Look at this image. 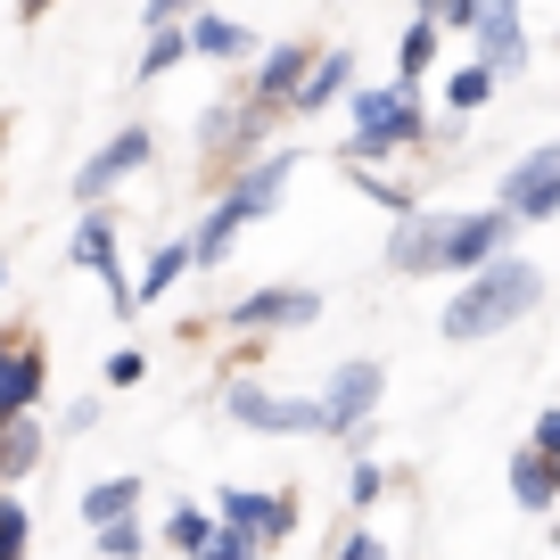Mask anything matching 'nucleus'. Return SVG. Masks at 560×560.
I'll return each mask as SVG.
<instances>
[{
	"mask_svg": "<svg viewBox=\"0 0 560 560\" xmlns=\"http://www.w3.org/2000/svg\"><path fill=\"white\" fill-rule=\"evenodd\" d=\"M536 298H544V272L536 264H520V256H487L470 272V289H462L454 305H445V338H494V330H511L520 314H536Z\"/></svg>",
	"mask_w": 560,
	"mask_h": 560,
	"instance_id": "nucleus-1",
	"label": "nucleus"
},
{
	"mask_svg": "<svg viewBox=\"0 0 560 560\" xmlns=\"http://www.w3.org/2000/svg\"><path fill=\"white\" fill-rule=\"evenodd\" d=\"M404 140H420V107L404 83L387 91H354V140H347V165H371V158H396Z\"/></svg>",
	"mask_w": 560,
	"mask_h": 560,
	"instance_id": "nucleus-2",
	"label": "nucleus"
},
{
	"mask_svg": "<svg viewBox=\"0 0 560 560\" xmlns=\"http://www.w3.org/2000/svg\"><path fill=\"white\" fill-rule=\"evenodd\" d=\"M511 231H520V214L511 207H487V214H462V223L438 231V256H429V272H478L487 256H503Z\"/></svg>",
	"mask_w": 560,
	"mask_h": 560,
	"instance_id": "nucleus-3",
	"label": "nucleus"
},
{
	"mask_svg": "<svg viewBox=\"0 0 560 560\" xmlns=\"http://www.w3.org/2000/svg\"><path fill=\"white\" fill-rule=\"evenodd\" d=\"M231 420L264 429V438H322V404L314 396H264V387H231Z\"/></svg>",
	"mask_w": 560,
	"mask_h": 560,
	"instance_id": "nucleus-4",
	"label": "nucleus"
},
{
	"mask_svg": "<svg viewBox=\"0 0 560 560\" xmlns=\"http://www.w3.org/2000/svg\"><path fill=\"white\" fill-rule=\"evenodd\" d=\"M503 207L520 214V223H544V214L560 207V149H552V140H544L536 158H520V165L503 174Z\"/></svg>",
	"mask_w": 560,
	"mask_h": 560,
	"instance_id": "nucleus-5",
	"label": "nucleus"
},
{
	"mask_svg": "<svg viewBox=\"0 0 560 560\" xmlns=\"http://www.w3.org/2000/svg\"><path fill=\"white\" fill-rule=\"evenodd\" d=\"M380 387H387V371H380V363H338L330 396H314V404H322V438H347L354 420L380 404Z\"/></svg>",
	"mask_w": 560,
	"mask_h": 560,
	"instance_id": "nucleus-6",
	"label": "nucleus"
},
{
	"mask_svg": "<svg viewBox=\"0 0 560 560\" xmlns=\"http://www.w3.org/2000/svg\"><path fill=\"white\" fill-rule=\"evenodd\" d=\"M322 298L314 289H256V298L231 305V330H298V322H314Z\"/></svg>",
	"mask_w": 560,
	"mask_h": 560,
	"instance_id": "nucleus-7",
	"label": "nucleus"
},
{
	"mask_svg": "<svg viewBox=\"0 0 560 560\" xmlns=\"http://www.w3.org/2000/svg\"><path fill=\"white\" fill-rule=\"evenodd\" d=\"M149 149H158V132H140V124H132V132H116V140L100 149V158H91L83 174H74V198H100V190H116L124 174H140V165H149Z\"/></svg>",
	"mask_w": 560,
	"mask_h": 560,
	"instance_id": "nucleus-8",
	"label": "nucleus"
},
{
	"mask_svg": "<svg viewBox=\"0 0 560 560\" xmlns=\"http://www.w3.org/2000/svg\"><path fill=\"white\" fill-rule=\"evenodd\" d=\"M289 494H247V487H223V527L231 536H247V544H272V536H289Z\"/></svg>",
	"mask_w": 560,
	"mask_h": 560,
	"instance_id": "nucleus-9",
	"label": "nucleus"
},
{
	"mask_svg": "<svg viewBox=\"0 0 560 560\" xmlns=\"http://www.w3.org/2000/svg\"><path fill=\"white\" fill-rule=\"evenodd\" d=\"M74 264H83V272H100V289L124 305V314H132V289H124V272H116V223H107L100 207L74 223Z\"/></svg>",
	"mask_w": 560,
	"mask_h": 560,
	"instance_id": "nucleus-10",
	"label": "nucleus"
},
{
	"mask_svg": "<svg viewBox=\"0 0 560 560\" xmlns=\"http://www.w3.org/2000/svg\"><path fill=\"white\" fill-rule=\"evenodd\" d=\"M347 83H354V58L347 50H330V58H305V74H298V116H314V107H330V100H347Z\"/></svg>",
	"mask_w": 560,
	"mask_h": 560,
	"instance_id": "nucleus-11",
	"label": "nucleus"
},
{
	"mask_svg": "<svg viewBox=\"0 0 560 560\" xmlns=\"http://www.w3.org/2000/svg\"><path fill=\"white\" fill-rule=\"evenodd\" d=\"M42 380H50L42 347H9V363H0V412H34V404H42Z\"/></svg>",
	"mask_w": 560,
	"mask_h": 560,
	"instance_id": "nucleus-12",
	"label": "nucleus"
},
{
	"mask_svg": "<svg viewBox=\"0 0 560 560\" xmlns=\"http://www.w3.org/2000/svg\"><path fill=\"white\" fill-rule=\"evenodd\" d=\"M438 231H445V214H420V207H404L396 247H387V264H396V272H429V256H438Z\"/></svg>",
	"mask_w": 560,
	"mask_h": 560,
	"instance_id": "nucleus-13",
	"label": "nucleus"
},
{
	"mask_svg": "<svg viewBox=\"0 0 560 560\" xmlns=\"http://www.w3.org/2000/svg\"><path fill=\"white\" fill-rule=\"evenodd\" d=\"M289 165H298V158H289V149H280V158H264L256 174L240 182V190H223V207L240 214V223H256V214H264V207H272V198H280V182H289Z\"/></svg>",
	"mask_w": 560,
	"mask_h": 560,
	"instance_id": "nucleus-14",
	"label": "nucleus"
},
{
	"mask_svg": "<svg viewBox=\"0 0 560 560\" xmlns=\"http://www.w3.org/2000/svg\"><path fill=\"white\" fill-rule=\"evenodd\" d=\"M42 462V420L34 412H0V478H25Z\"/></svg>",
	"mask_w": 560,
	"mask_h": 560,
	"instance_id": "nucleus-15",
	"label": "nucleus"
},
{
	"mask_svg": "<svg viewBox=\"0 0 560 560\" xmlns=\"http://www.w3.org/2000/svg\"><path fill=\"white\" fill-rule=\"evenodd\" d=\"M511 494H520V511H552V494H560L552 454H536V445H527V454L511 462Z\"/></svg>",
	"mask_w": 560,
	"mask_h": 560,
	"instance_id": "nucleus-16",
	"label": "nucleus"
},
{
	"mask_svg": "<svg viewBox=\"0 0 560 560\" xmlns=\"http://www.w3.org/2000/svg\"><path fill=\"white\" fill-rule=\"evenodd\" d=\"M305 58H314V50H298V42H280V50L264 58V74H256V100H264V107H280V100H289V91H298Z\"/></svg>",
	"mask_w": 560,
	"mask_h": 560,
	"instance_id": "nucleus-17",
	"label": "nucleus"
},
{
	"mask_svg": "<svg viewBox=\"0 0 560 560\" xmlns=\"http://www.w3.org/2000/svg\"><path fill=\"white\" fill-rule=\"evenodd\" d=\"M190 272V240H165L158 256H149V280H140L132 289V305H149V298H165V289H174V280Z\"/></svg>",
	"mask_w": 560,
	"mask_h": 560,
	"instance_id": "nucleus-18",
	"label": "nucleus"
},
{
	"mask_svg": "<svg viewBox=\"0 0 560 560\" xmlns=\"http://www.w3.org/2000/svg\"><path fill=\"white\" fill-rule=\"evenodd\" d=\"M182 42H190L198 58H240V50H247V25H231V18H198Z\"/></svg>",
	"mask_w": 560,
	"mask_h": 560,
	"instance_id": "nucleus-19",
	"label": "nucleus"
},
{
	"mask_svg": "<svg viewBox=\"0 0 560 560\" xmlns=\"http://www.w3.org/2000/svg\"><path fill=\"white\" fill-rule=\"evenodd\" d=\"M91 527H100V552H107V560H140V552H149V527H140L132 511H116V520H91Z\"/></svg>",
	"mask_w": 560,
	"mask_h": 560,
	"instance_id": "nucleus-20",
	"label": "nucleus"
},
{
	"mask_svg": "<svg viewBox=\"0 0 560 560\" xmlns=\"http://www.w3.org/2000/svg\"><path fill=\"white\" fill-rule=\"evenodd\" d=\"M182 58H190V42H182V25H149V58H140V83H158V74H174Z\"/></svg>",
	"mask_w": 560,
	"mask_h": 560,
	"instance_id": "nucleus-21",
	"label": "nucleus"
},
{
	"mask_svg": "<svg viewBox=\"0 0 560 560\" xmlns=\"http://www.w3.org/2000/svg\"><path fill=\"white\" fill-rule=\"evenodd\" d=\"M429 50H438V18H420L412 34H404V50H396V83H404V91L429 74Z\"/></svg>",
	"mask_w": 560,
	"mask_h": 560,
	"instance_id": "nucleus-22",
	"label": "nucleus"
},
{
	"mask_svg": "<svg viewBox=\"0 0 560 560\" xmlns=\"http://www.w3.org/2000/svg\"><path fill=\"white\" fill-rule=\"evenodd\" d=\"M140 503V478H100V487H83V520H116V511Z\"/></svg>",
	"mask_w": 560,
	"mask_h": 560,
	"instance_id": "nucleus-23",
	"label": "nucleus"
},
{
	"mask_svg": "<svg viewBox=\"0 0 560 560\" xmlns=\"http://www.w3.org/2000/svg\"><path fill=\"white\" fill-rule=\"evenodd\" d=\"M165 544H174V552H207V544H214V520H207V511H174V520H165Z\"/></svg>",
	"mask_w": 560,
	"mask_h": 560,
	"instance_id": "nucleus-24",
	"label": "nucleus"
},
{
	"mask_svg": "<svg viewBox=\"0 0 560 560\" xmlns=\"http://www.w3.org/2000/svg\"><path fill=\"white\" fill-rule=\"evenodd\" d=\"M487 91H494L487 67H462L454 83H445V100H454V116H470V107H487Z\"/></svg>",
	"mask_w": 560,
	"mask_h": 560,
	"instance_id": "nucleus-25",
	"label": "nucleus"
},
{
	"mask_svg": "<svg viewBox=\"0 0 560 560\" xmlns=\"http://www.w3.org/2000/svg\"><path fill=\"white\" fill-rule=\"evenodd\" d=\"M380 487H387V470H380V462H354V470H347V503H354V511H363V503H380Z\"/></svg>",
	"mask_w": 560,
	"mask_h": 560,
	"instance_id": "nucleus-26",
	"label": "nucleus"
},
{
	"mask_svg": "<svg viewBox=\"0 0 560 560\" xmlns=\"http://www.w3.org/2000/svg\"><path fill=\"white\" fill-rule=\"evenodd\" d=\"M527 445H536V454H560V412H536V438Z\"/></svg>",
	"mask_w": 560,
	"mask_h": 560,
	"instance_id": "nucleus-27",
	"label": "nucleus"
},
{
	"mask_svg": "<svg viewBox=\"0 0 560 560\" xmlns=\"http://www.w3.org/2000/svg\"><path fill=\"white\" fill-rule=\"evenodd\" d=\"M338 560H387V544L380 536H347V544H338Z\"/></svg>",
	"mask_w": 560,
	"mask_h": 560,
	"instance_id": "nucleus-28",
	"label": "nucleus"
},
{
	"mask_svg": "<svg viewBox=\"0 0 560 560\" xmlns=\"http://www.w3.org/2000/svg\"><path fill=\"white\" fill-rule=\"evenodd\" d=\"M182 9H190V0H149V9H140V18H149V25H174Z\"/></svg>",
	"mask_w": 560,
	"mask_h": 560,
	"instance_id": "nucleus-29",
	"label": "nucleus"
},
{
	"mask_svg": "<svg viewBox=\"0 0 560 560\" xmlns=\"http://www.w3.org/2000/svg\"><path fill=\"white\" fill-rule=\"evenodd\" d=\"M42 9H50V0H25V18H42Z\"/></svg>",
	"mask_w": 560,
	"mask_h": 560,
	"instance_id": "nucleus-30",
	"label": "nucleus"
},
{
	"mask_svg": "<svg viewBox=\"0 0 560 560\" xmlns=\"http://www.w3.org/2000/svg\"><path fill=\"white\" fill-rule=\"evenodd\" d=\"M0 363H9V338H0Z\"/></svg>",
	"mask_w": 560,
	"mask_h": 560,
	"instance_id": "nucleus-31",
	"label": "nucleus"
},
{
	"mask_svg": "<svg viewBox=\"0 0 560 560\" xmlns=\"http://www.w3.org/2000/svg\"><path fill=\"white\" fill-rule=\"evenodd\" d=\"M420 9H445V0H420Z\"/></svg>",
	"mask_w": 560,
	"mask_h": 560,
	"instance_id": "nucleus-32",
	"label": "nucleus"
},
{
	"mask_svg": "<svg viewBox=\"0 0 560 560\" xmlns=\"http://www.w3.org/2000/svg\"><path fill=\"white\" fill-rule=\"evenodd\" d=\"M0 289H9V264H0Z\"/></svg>",
	"mask_w": 560,
	"mask_h": 560,
	"instance_id": "nucleus-33",
	"label": "nucleus"
}]
</instances>
